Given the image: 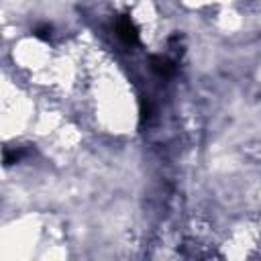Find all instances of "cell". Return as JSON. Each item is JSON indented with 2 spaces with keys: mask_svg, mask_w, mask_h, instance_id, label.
I'll return each instance as SVG.
<instances>
[{
  "mask_svg": "<svg viewBox=\"0 0 261 261\" xmlns=\"http://www.w3.org/2000/svg\"><path fill=\"white\" fill-rule=\"evenodd\" d=\"M51 33H53V27H51L49 22H41V24H37V27L33 29V35H35L37 39H41V41H49V39H51Z\"/></svg>",
  "mask_w": 261,
  "mask_h": 261,
  "instance_id": "cell-3",
  "label": "cell"
},
{
  "mask_svg": "<svg viewBox=\"0 0 261 261\" xmlns=\"http://www.w3.org/2000/svg\"><path fill=\"white\" fill-rule=\"evenodd\" d=\"M149 63H151L153 73H157V75L163 77V80H169V77L175 73V69H177L175 61H171L169 57H163V55H153V57L149 59Z\"/></svg>",
  "mask_w": 261,
  "mask_h": 261,
  "instance_id": "cell-2",
  "label": "cell"
},
{
  "mask_svg": "<svg viewBox=\"0 0 261 261\" xmlns=\"http://www.w3.org/2000/svg\"><path fill=\"white\" fill-rule=\"evenodd\" d=\"M22 157H24V153H22L20 149H14V151H12V149H6V151H4V165L8 167V165H12V163H18Z\"/></svg>",
  "mask_w": 261,
  "mask_h": 261,
  "instance_id": "cell-4",
  "label": "cell"
},
{
  "mask_svg": "<svg viewBox=\"0 0 261 261\" xmlns=\"http://www.w3.org/2000/svg\"><path fill=\"white\" fill-rule=\"evenodd\" d=\"M149 114H151V104H149V100H141V120H145V118H149Z\"/></svg>",
  "mask_w": 261,
  "mask_h": 261,
  "instance_id": "cell-5",
  "label": "cell"
},
{
  "mask_svg": "<svg viewBox=\"0 0 261 261\" xmlns=\"http://www.w3.org/2000/svg\"><path fill=\"white\" fill-rule=\"evenodd\" d=\"M116 35L128 47H133V45L139 43V27L135 24V20L128 14H120L116 18Z\"/></svg>",
  "mask_w": 261,
  "mask_h": 261,
  "instance_id": "cell-1",
  "label": "cell"
}]
</instances>
